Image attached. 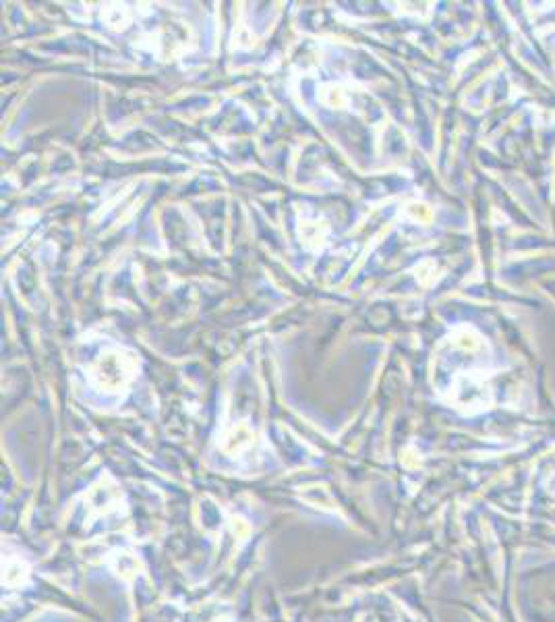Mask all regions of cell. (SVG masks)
<instances>
[{
    "label": "cell",
    "instance_id": "cell-1",
    "mask_svg": "<svg viewBox=\"0 0 555 622\" xmlns=\"http://www.w3.org/2000/svg\"><path fill=\"white\" fill-rule=\"evenodd\" d=\"M133 376V363H128L126 357L121 355H108L101 357L100 363L94 369V378L96 384L100 388L108 390V392H116V390L125 388L126 382Z\"/></svg>",
    "mask_w": 555,
    "mask_h": 622
},
{
    "label": "cell",
    "instance_id": "cell-2",
    "mask_svg": "<svg viewBox=\"0 0 555 622\" xmlns=\"http://www.w3.org/2000/svg\"><path fill=\"white\" fill-rule=\"evenodd\" d=\"M85 504H87V511H89L92 517L110 515L121 504V492L108 479H101L100 484H96L89 490V493L85 496Z\"/></svg>",
    "mask_w": 555,
    "mask_h": 622
},
{
    "label": "cell",
    "instance_id": "cell-3",
    "mask_svg": "<svg viewBox=\"0 0 555 622\" xmlns=\"http://www.w3.org/2000/svg\"><path fill=\"white\" fill-rule=\"evenodd\" d=\"M114 569H116V572H119L123 579L131 581V579H135V577L141 572V564H139L137 556H133V554H128V552H121V554H116Z\"/></svg>",
    "mask_w": 555,
    "mask_h": 622
},
{
    "label": "cell",
    "instance_id": "cell-4",
    "mask_svg": "<svg viewBox=\"0 0 555 622\" xmlns=\"http://www.w3.org/2000/svg\"><path fill=\"white\" fill-rule=\"evenodd\" d=\"M251 432L245 427V425H238L230 436L226 438V442H224V450L226 452H230V454H234V452H238V450H243L245 446H249L251 444Z\"/></svg>",
    "mask_w": 555,
    "mask_h": 622
},
{
    "label": "cell",
    "instance_id": "cell-5",
    "mask_svg": "<svg viewBox=\"0 0 555 622\" xmlns=\"http://www.w3.org/2000/svg\"><path fill=\"white\" fill-rule=\"evenodd\" d=\"M26 579H27V572L21 560H15V558L6 560V564H4V577H2V581H4L6 585L15 587V585H21Z\"/></svg>",
    "mask_w": 555,
    "mask_h": 622
},
{
    "label": "cell",
    "instance_id": "cell-6",
    "mask_svg": "<svg viewBox=\"0 0 555 622\" xmlns=\"http://www.w3.org/2000/svg\"><path fill=\"white\" fill-rule=\"evenodd\" d=\"M232 531H234V535H236L238 540H245V538H249V533H251V525H249L245 518L232 517Z\"/></svg>",
    "mask_w": 555,
    "mask_h": 622
}]
</instances>
